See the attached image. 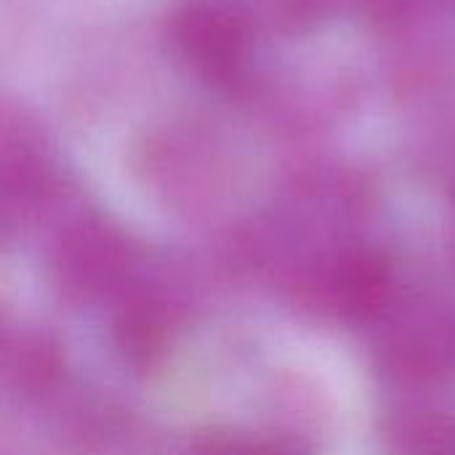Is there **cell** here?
Returning a JSON list of instances; mask_svg holds the SVG:
<instances>
[{
    "instance_id": "1",
    "label": "cell",
    "mask_w": 455,
    "mask_h": 455,
    "mask_svg": "<svg viewBox=\"0 0 455 455\" xmlns=\"http://www.w3.org/2000/svg\"><path fill=\"white\" fill-rule=\"evenodd\" d=\"M389 437L400 455H455V427L440 416L400 419Z\"/></svg>"
}]
</instances>
